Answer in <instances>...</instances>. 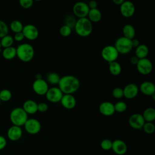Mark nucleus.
Here are the masks:
<instances>
[{
	"mask_svg": "<svg viewBox=\"0 0 155 155\" xmlns=\"http://www.w3.org/2000/svg\"><path fill=\"white\" fill-rule=\"evenodd\" d=\"M88 19L91 22H98L102 19V13L97 8L93 9H90L88 13Z\"/></svg>",
	"mask_w": 155,
	"mask_h": 155,
	"instance_id": "4be33fe9",
	"label": "nucleus"
},
{
	"mask_svg": "<svg viewBox=\"0 0 155 155\" xmlns=\"http://www.w3.org/2000/svg\"><path fill=\"white\" fill-rule=\"evenodd\" d=\"M35 79H42V75H41L40 73H38V74H36V76H35Z\"/></svg>",
	"mask_w": 155,
	"mask_h": 155,
	"instance_id": "de8ad7c7",
	"label": "nucleus"
},
{
	"mask_svg": "<svg viewBox=\"0 0 155 155\" xmlns=\"http://www.w3.org/2000/svg\"><path fill=\"white\" fill-rule=\"evenodd\" d=\"M131 44H132L133 48H136V47H138L140 44V42H139V41L137 39L133 38V39H131Z\"/></svg>",
	"mask_w": 155,
	"mask_h": 155,
	"instance_id": "a18cd8bd",
	"label": "nucleus"
},
{
	"mask_svg": "<svg viewBox=\"0 0 155 155\" xmlns=\"http://www.w3.org/2000/svg\"><path fill=\"white\" fill-rule=\"evenodd\" d=\"M33 1H41L42 0H33Z\"/></svg>",
	"mask_w": 155,
	"mask_h": 155,
	"instance_id": "09e8293b",
	"label": "nucleus"
},
{
	"mask_svg": "<svg viewBox=\"0 0 155 155\" xmlns=\"http://www.w3.org/2000/svg\"><path fill=\"white\" fill-rule=\"evenodd\" d=\"M61 77L59 75L55 72H50L47 74L46 81L48 84L51 85L58 84Z\"/></svg>",
	"mask_w": 155,
	"mask_h": 155,
	"instance_id": "cd10ccee",
	"label": "nucleus"
},
{
	"mask_svg": "<svg viewBox=\"0 0 155 155\" xmlns=\"http://www.w3.org/2000/svg\"><path fill=\"white\" fill-rule=\"evenodd\" d=\"M112 95L116 99H120L124 97L123 88L120 87H116L112 91Z\"/></svg>",
	"mask_w": 155,
	"mask_h": 155,
	"instance_id": "4c0bfd02",
	"label": "nucleus"
},
{
	"mask_svg": "<svg viewBox=\"0 0 155 155\" xmlns=\"http://www.w3.org/2000/svg\"><path fill=\"white\" fill-rule=\"evenodd\" d=\"M145 122H153L155 120V110L152 107L146 108L142 114Z\"/></svg>",
	"mask_w": 155,
	"mask_h": 155,
	"instance_id": "a878e982",
	"label": "nucleus"
},
{
	"mask_svg": "<svg viewBox=\"0 0 155 155\" xmlns=\"http://www.w3.org/2000/svg\"><path fill=\"white\" fill-rule=\"evenodd\" d=\"M32 88L34 92L39 96L45 95L49 88L48 84L43 79H35L32 84Z\"/></svg>",
	"mask_w": 155,
	"mask_h": 155,
	"instance_id": "9b49d317",
	"label": "nucleus"
},
{
	"mask_svg": "<svg viewBox=\"0 0 155 155\" xmlns=\"http://www.w3.org/2000/svg\"><path fill=\"white\" fill-rule=\"evenodd\" d=\"M22 135V131L21 127L13 125L7 131V136L10 140L17 141L21 139Z\"/></svg>",
	"mask_w": 155,
	"mask_h": 155,
	"instance_id": "aec40b11",
	"label": "nucleus"
},
{
	"mask_svg": "<svg viewBox=\"0 0 155 155\" xmlns=\"http://www.w3.org/2000/svg\"><path fill=\"white\" fill-rule=\"evenodd\" d=\"M149 53V49L148 47L145 44H140L136 48L135 56L139 59L147 58Z\"/></svg>",
	"mask_w": 155,
	"mask_h": 155,
	"instance_id": "b1692460",
	"label": "nucleus"
},
{
	"mask_svg": "<svg viewBox=\"0 0 155 155\" xmlns=\"http://www.w3.org/2000/svg\"><path fill=\"white\" fill-rule=\"evenodd\" d=\"M100 145L101 148L105 151L110 150L112 147V141L108 139H103L101 141Z\"/></svg>",
	"mask_w": 155,
	"mask_h": 155,
	"instance_id": "c9c22d12",
	"label": "nucleus"
},
{
	"mask_svg": "<svg viewBox=\"0 0 155 155\" xmlns=\"http://www.w3.org/2000/svg\"><path fill=\"white\" fill-rule=\"evenodd\" d=\"M142 128L147 134H152L155 131V125L153 122H145Z\"/></svg>",
	"mask_w": 155,
	"mask_h": 155,
	"instance_id": "473e14b6",
	"label": "nucleus"
},
{
	"mask_svg": "<svg viewBox=\"0 0 155 155\" xmlns=\"http://www.w3.org/2000/svg\"><path fill=\"white\" fill-rule=\"evenodd\" d=\"M8 27L7 24L3 21L0 20V38L8 35Z\"/></svg>",
	"mask_w": 155,
	"mask_h": 155,
	"instance_id": "72a5a7b5",
	"label": "nucleus"
},
{
	"mask_svg": "<svg viewBox=\"0 0 155 155\" xmlns=\"http://www.w3.org/2000/svg\"><path fill=\"white\" fill-rule=\"evenodd\" d=\"M136 66L138 72L142 75L150 74L153 70V64L147 58L140 59Z\"/></svg>",
	"mask_w": 155,
	"mask_h": 155,
	"instance_id": "6e6552de",
	"label": "nucleus"
},
{
	"mask_svg": "<svg viewBox=\"0 0 155 155\" xmlns=\"http://www.w3.org/2000/svg\"><path fill=\"white\" fill-rule=\"evenodd\" d=\"M135 5L130 1H124V2L120 5V14L126 18L132 17L135 13Z\"/></svg>",
	"mask_w": 155,
	"mask_h": 155,
	"instance_id": "f8f14e48",
	"label": "nucleus"
},
{
	"mask_svg": "<svg viewBox=\"0 0 155 155\" xmlns=\"http://www.w3.org/2000/svg\"><path fill=\"white\" fill-rule=\"evenodd\" d=\"M123 36L129 39H133L136 35V30L131 24H125L122 28Z\"/></svg>",
	"mask_w": 155,
	"mask_h": 155,
	"instance_id": "5701e85b",
	"label": "nucleus"
},
{
	"mask_svg": "<svg viewBox=\"0 0 155 155\" xmlns=\"http://www.w3.org/2000/svg\"><path fill=\"white\" fill-rule=\"evenodd\" d=\"M25 131L30 134H38L41 129L40 122L34 118L28 119L24 125Z\"/></svg>",
	"mask_w": 155,
	"mask_h": 155,
	"instance_id": "1a4fd4ad",
	"label": "nucleus"
},
{
	"mask_svg": "<svg viewBox=\"0 0 155 155\" xmlns=\"http://www.w3.org/2000/svg\"><path fill=\"white\" fill-rule=\"evenodd\" d=\"M1 42H0V50H1Z\"/></svg>",
	"mask_w": 155,
	"mask_h": 155,
	"instance_id": "8fccbe9b",
	"label": "nucleus"
},
{
	"mask_svg": "<svg viewBox=\"0 0 155 155\" xmlns=\"http://www.w3.org/2000/svg\"><path fill=\"white\" fill-rule=\"evenodd\" d=\"M72 31V28L69 27L66 25H63L59 29V33L63 37H68L69 36Z\"/></svg>",
	"mask_w": 155,
	"mask_h": 155,
	"instance_id": "f704fd0d",
	"label": "nucleus"
},
{
	"mask_svg": "<svg viewBox=\"0 0 155 155\" xmlns=\"http://www.w3.org/2000/svg\"><path fill=\"white\" fill-rule=\"evenodd\" d=\"M112 1L114 4L117 5H120L124 2L125 0H112Z\"/></svg>",
	"mask_w": 155,
	"mask_h": 155,
	"instance_id": "49530a36",
	"label": "nucleus"
},
{
	"mask_svg": "<svg viewBox=\"0 0 155 155\" xmlns=\"http://www.w3.org/2000/svg\"><path fill=\"white\" fill-rule=\"evenodd\" d=\"M139 90L146 96H151L155 93V85L150 81H144L141 83Z\"/></svg>",
	"mask_w": 155,
	"mask_h": 155,
	"instance_id": "6ab92c4d",
	"label": "nucleus"
},
{
	"mask_svg": "<svg viewBox=\"0 0 155 155\" xmlns=\"http://www.w3.org/2000/svg\"><path fill=\"white\" fill-rule=\"evenodd\" d=\"M58 87L63 94H73L80 87L79 79L73 75H65L61 77L58 83Z\"/></svg>",
	"mask_w": 155,
	"mask_h": 155,
	"instance_id": "f257e3e1",
	"label": "nucleus"
},
{
	"mask_svg": "<svg viewBox=\"0 0 155 155\" xmlns=\"http://www.w3.org/2000/svg\"><path fill=\"white\" fill-rule=\"evenodd\" d=\"M24 36L22 33V32H19V33H16L15 34V36H14V38H13V39L15 40L17 42H21L24 39Z\"/></svg>",
	"mask_w": 155,
	"mask_h": 155,
	"instance_id": "a19ab883",
	"label": "nucleus"
},
{
	"mask_svg": "<svg viewBox=\"0 0 155 155\" xmlns=\"http://www.w3.org/2000/svg\"><path fill=\"white\" fill-rule=\"evenodd\" d=\"M19 5L25 9L31 8L33 4V0H19Z\"/></svg>",
	"mask_w": 155,
	"mask_h": 155,
	"instance_id": "58836bf2",
	"label": "nucleus"
},
{
	"mask_svg": "<svg viewBox=\"0 0 155 155\" xmlns=\"http://www.w3.org/2000/svg\"><path fill=\"white\" fill-rule=\"evenodd\" d=\"M111 150L117 155H124L127 151V145L122 140L116 139L112 142Z\"/></svg>",
	"mask_w": 155,
	"mask_h": 155,
	"instance_id": "f3484780",
	"label": "nucleus"
},
{
	"mask_svg": "<svg viewBox=\"0 0 155 155\" xmlns=\"http://www.w3.org/2000/svg\"><path fill=\"white\" fill-rule=\"evenodd\" d=\"M145 122L142 115L139 113H134L131 114L128 119L130 126L136 130L141 129Z\"/></svg>",
	"mask_w": 155,
	"mask_h": 155,
	"instance_id": "4468645a",
	"label": "nucleus"
},
{
	"mask_svg": "<svg viewBox=\"0 0 155 155\" xmlns=\"http://www.w3.org/2000/svg\"><path fill=\"white\" fill-rule=\"evenodd\" d=\"M24 38L30 40H35L39 36V30L38 28L33 24H27L23 27L22 31Z\"/></svg>",
	"mask_w": 155,
	"mask_h": 155,
	"instance_id": "ddd939ff",
	"label": "nucleus"
},
{
	"mask_svg": "<svg viewBox=\"0 0 155 155\" xmlns=\"http://www.w3.org/2000/svg\"><path fill=\"white\" fill-rule=\"evenodd\" d=\"M23 24L18 20H14L11 22L10 24V28L12 31L15 33L21 32L23 29Z\"/></svg>",
	"mask_w": 155,
	"mask_h": 155,
	"instance_id": "c85d7f7f",
	"label": "nucleus"
},
{
	"mask_svg": "<svg viewBox=\"0 0 155 155\" xmlns=\"http://www.w3.org/2000/svg\"><path fill=\"white\" fill-rule=\"evenodd\" d=\"M48 109V106L45 102H40L38 104V111L40 113H45Z\"/></svg>",
	"mask_w": 155,
	"mask_h": 155,
	"instance_id": "ea45409f",
	"label": "nucleus"
},
{
	"mask_svg": "<svg viewBox=\"0 0 155 155\" xmlns=\"http://www.w3.org/2000/svg\"><path fill=\"white\" fill-rule=\"evenodd\" d=\"M115 112L117 113H124L127 109V105L124 101H118L115 104H114Z\"/></svg>",
	"mask_w": 155,
	"mask_h": 155,
	"instance_id": "2f4dec72",
	"label": "nucleus"
},
{
	"mask_svg": "<svg viewBox=\"0 0 155 155\" xmlns=\"http://www.w3.org/2000/svg\"><path fill=\"white\" fill-rule=\"evenodd\" d=\"M14 42L13 38L10 35H6L1 38L0 42L1 45V47L7 48L9 47H12Z\"/></svg>",
	"mask_w": 155,
	"mask_h": 155,
	"instance_id": "c756f323",
	"label": "nucleus"
},
{
	"mask_svg": "<svg viewBox=\"0 0 155 155\" xmlns=\"http://www.w3.org/2000/svg\"><path fill=\"white\" fill-rule=\"evenodd\" d=\"M65 24L67 26H68L69 27H70L71 28H73L74 27L76 22V18L72 16V15H68L67 16L65 19Z\"/></svg>",
	"mask_w": 155,
	"mask_h": 155,
	"instance_id": "e433bc0d",
	"label": "nucleus"
},
{
	"mask_svg": "<svg viewBox=\"0 0 155 155\" xmlns=\"http://www.w3.org/2000/svg\"><path fill=\"white\" fill-rule=\"evenodd\" d=\"M74 28L76 33L79 36L87 37L92 33L93 24L87 17L78 18L76 20Z\"/></svg>",
	"mask_w": 155,
	"mask_h": 155,
	"instance_id": "f03ea898",
	"label": "nucleus"
},
{
	"mask_svg": "<svg viewBox=\"0 0 155 155\" xmlns=\"http://www.w3.org/2000/svg\"><path fill=\"white\" fill-rule=\"evenodd\" d=\"M63 94L58 87H53L48 88L45 95L48 101L51 103H57L60 102Z\"/></svg>",
	"mask_w": 155,
	"mask_h": 155,
	"instance_id": "9d476101",
	"label": "nucleus"
},
{
	"mask_svg": "<svg viewBox=\"0 0 155 155\" xmlns=\"http://www.w3.org/2000/svg\"><path fill=\"white\" fill-rule=\"evenodd\" d=\"M60 102L62 106L67 110L74 108L76 105V100L74 96L71 94H64Z\"/></svg>",
	"mask_w": 155,
	"mask_h": 155,
	"instance_id": "dca6fc26",
	"label": "nucleus"
},
{
	"mask_svg": "<svg viewBox=\"0 0 155 155\" xmlns=\"http://www.w3.org/2000/svg\"><path fill=\"white\" fill-rule=\"evenodd\" d=\"M12 93L9 90L3 89L0 91V100L3 102H7L12 98Z\"/></svg>",
	"mask_w": 155,
	"mask_h": 155,
	"instance_id": "7c9ffc66",
	"label": "nucleus"
},
{
	"mask_svg": "<svg viewBox=\"0 0 155 155\" xmlns=\"http://www.w3.org/2000/svg\"><path fill=\"white\" fill-rule=\"evenodd\" d=\"M139 87L134 83H130L123 88L124 96L128 99H134L139 93Z\"/></svg>",
	"mask_w": 155,
	"mask_h": 155,
	"instance_id": "2eb2a0df",
	"label": "nucleus"
},
{
	"mask_svg": "<svg viewBox=\"0 0 155 155\" xmlns=\"http://www.w3.org/2000/svg\"><path fill=\"white\" fill-rule=\"evenodd\" d=\"M87 4L90 9L97 8V2L96 0H90Z\"/></svg>",
	"mask_w": 155,
	"mask_h": 155,
	"instance_id": "37998d69",
	"label": "nucleus"
},
{
	"mask_svg": "<svg viewBox=\"0 0 155 155\" xmlns=\"http://www.w3.org/2000/svg\"><path fill=\"white\" fill-rule=\"evenodd\" d=\"M99 111L105 116H112L115 113L114 104L109 101H104L99 105Z\"/></svg>",
	"mask_w": 155,
	"mask_h": 155,
	"instance_id": "a211bd4d",
	"label": "nucleus"
},
{
	"mask_svg": "<svg viewBox=\"0 0 155 155\" xmlns=\"http://www.w3.org/2000/svg\"><path fill=\"white\" fill-rule=\"evenodd\" d=\"M22 108L27 114H33L38 111V104L33 100L28 99L24 102Z\"/></svg>",
	"mask_w": 155,
	"mask_h": 155,
	"instance_id": "412c9836",
	"label": "nucleus"
},
{
	"mask_svg": "<svg viewBox=\"0 0 155 155\" xmlns=\"http://www.w3.org/2000/svg\"><path fill=\"white\" fill-rule=\"evenodd\" d=\"M2 56L4 59L10 60L16 56V48L14 47L4 48L2 50Z\"/></svg>",
	"mask_w": 155,
	"mask_h": 155,
	"instance_id": "bb28decb",
	"label": "nucleus"
},
{
	"mask_svg": "<svg viewBox=\"0 0 155 155\" xmlns=\"http://www.w3.org/2000/svg\"><path fill=\"white\" fill-rule=\"evenodd\" d=\"M89 10L87 3L83 1L76 2L73 7V12L74 16L78 18H87Z\"/></svg>",
	"mask_w": 155,
	"mask_h": 155,
	"instance_id": "0eeeda50",
	"label": "nucleus"
},
{
	"mask_svg": "<svg viewBox=\"0 0 155 155\" xmlns=\"http://www.w3.org/2000/svg\"><path fill=\"white\" fill-rule=\"evenodd\" d=\"M0 101H1V100H0Z\"/></svg>",
	"mask_w": 155,
	"mask_h": 155,
	"instance_id": "3c124183",
	"label": "nucleus"
},
{
	"mask_svg": "<svg viewBox=\"0 0 155 155\" xmlns=\"http://www.w3.org/2000/svg\"><path fill=\"white\" fill-rule=\"evenodd\" d=\"M139 60V59L137 56H136L134 55V56H132V57L130 58V63H131V64L136 65V64H137Z\"/></svg>",
	"mask_w": 155,
	"mask_h": 155,
	"instance_id": "c03bdc74",
	"label": "nucleus"
},
{
	"mask_svg": "<svg viewBox=\"0 0 155 155\" xmlns=\"http://www.w3.org/2000/svg\"><path fill=\"white\" fill-rule=\"evenodd\" d=\"M10 119L13 125L21 127L28 119V114L21 107H16L12 110Z\"/></svg>",
	"mask_w": 155,
	"mask_h": 155,
	"instance_id": "20e7f679",
	"label": "nucleus"
},
{
	"mask_svg": "<svg viewBox=\"0 0 155 155\" xmlns=\"http://www.w3.org/2000/svg\"><path fill=\"white\" fill-rule=\"evenodd\" d=\"M16 48V56L24 62L31 61L35 55L33 47L28 43H23L19 45Z\"/></svg>",
	"mask_w": 155,
	"mask_h": 155,
	"instance_id": "7ed1b4c3",
	"label": "nucleus"
},
{
	"mask_svg": "<svg viewBox=\"0 0 155 155\" xmlns=\"http://www.w3.org/2000/svg\"><path fill=\"white\" fill-rule=\"evenodd\" d=\"M108 64H109L108 70L113 76H116L120 74L122 71V67L119 62H117L116 61Z\"/></svg>",
	"mask_w": 155,
	"mask_h": 155,
	"instance_id": "393cba45",
	"label": "nucleus"
},
{
	"mask_svg": "<svg viewBox=\"0 0 155 155\" xmlns=\"http://www.w3.org/2000/svg\"><path fill=\"white\" fill-rule=\"evenodd\" d=\"M6 145H7V140L5 138L4 136L0 135V150H3L5 147Z\"/></svg>",
	"mask_w": 155,
	"mask_h": 155,
	"instance_id": "79ce46f5",
	"label": "nucleus"
},
{
	"mask_svg": "<svg viewBox=\"0 0 155 155\" xmlns=\"http://www.w3.org/2000/svg\"><path fill=\"white\" fill-rule=\"evenodd\" d=\"M119 53L114 45H106L101 50V56L102 59L108 63L116 61L119 57Z\"/></svg>",
	"mask_w": 155,
	"mask_h": 155,
	"instance_id": "423d86ee",
	"label": "nucleus"
},
{
	"mask_svg": "<svg viewBox=\"0 0 155 155\" xmlns=\"http://www.w3.org/2000/svg\"><path fill=\"white\" fill-rule=\"evenodd\" d=\"M114 47L119 54H126L129 53L133 49L131 40L126 38L124 36L118 38L114 42Z\"/></svg>",
	"mask_w": 155,
	"mask_h": 155,
	"instance_id": "39448f33",
	"label": "nucleus"
}]
</instances>
